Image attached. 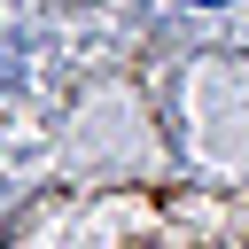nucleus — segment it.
Returning <instances> with one entry per match:
<instances>
[{
    "label": "nucleus",
    "instance_id": "obj_1",
    "mask_svg": "<svg viewBox=\"0 0 249 249\" xmlns=\"http://www.w3.org/2000/svg\"><path fill=\"white\" fill-rule=\"evenodd\" d=\"M195 8H218V0H195Z\"/></svg>",
    "mask_w": 249,
    "mask_h": 249
}]
</instances>
